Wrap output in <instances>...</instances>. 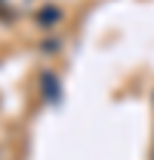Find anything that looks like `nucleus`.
<instances>
[{
    "label": "nucleus",
    "mask_w": 154,
    "mask_h": 160,
    "mask_svg": "<svg viewBox=\"0 0 154 160\" xmlns=\"http://www.w3.org/2000/svg\"><path fill=\"white\" fill-rule=\"evenodd\" d=\"M43 89H46L49 100H57V97H60V86H57L54 74H43Z\"/></svg>",
    "instance_id": "f257e3e1"
},
{
    "label": "nucleus",
    "mask_w": 154,
    "mask_h": 160,
    "mask_svg": "<svg viewBox=\"0 0 154 160\" xmlns=\"http://www.w3.org/2000/svg\"><path fill=\"white\" fill-rule=\"evenodd\" d=\"M57 17H60V14H57V9H46V12H40V17H37V20H40L43 26H51V20H57Z\"/></svg>",
    "instance_id": "f03ea898"
}]
</instances>
